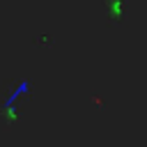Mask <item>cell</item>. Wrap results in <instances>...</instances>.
Wrapping results in <instances>:
<instances>
[{
	"mask_svg": "<svg viewBox=\"0 0 147 147\" xmlns=\"http://www.w3.org/2000/svg\"><path fill=\"white\" fill-rule=\"evenodd\" d=\"M110 9H113V18L122 21V16H124V0H108V11Z\"/></svg>",
	"mask_w": 147,
	"mask_h": 147,
	"instance_id": "cell-1",
	"label": "cell"
}]
</instances>
